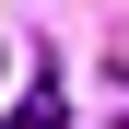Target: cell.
Here are the masks:
<instances>
[{
  "label": "cell",
  "mask_w": 129,
  "mask_h": 129,
  "mask_svg": "<svg viewBox=\"0 0 129 129\" xmlns=\"http://www.w3.org/2000/svg\"><path fill=\"white\" fill-rule=\"evenodd\" d=\"M0 129H59V82H35V94L12 106V117H0Z\"/></svg>",
  "instance_id": "cell-1"
},
{
  "label": "cell",
  "mask_w": 129,
  "mask_h": 129,
  "mask_svg": "<svg viewBox=\"0 0 129 129\" xmlns=\"http://www.w3.org/2000/svg\"><path fill=\"white\" fill-rule=\"evenodd\" d=\"M0 71H12V47H0Z\"/></svg>",
  "instance_id": "cell-2"
}]
</instances>
